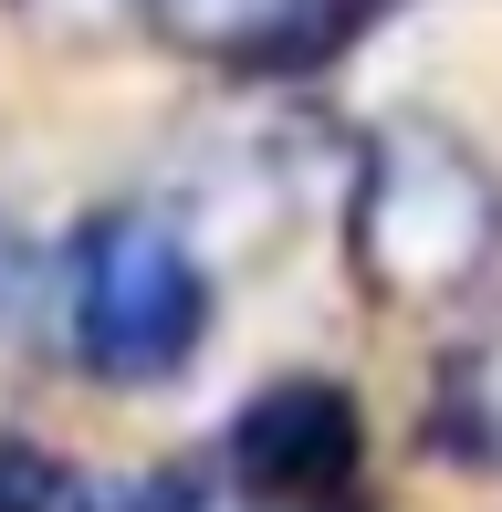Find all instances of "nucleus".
<instances>
[{"instance_id": "1", "label": "nucleus", "mask_w": 502, "mask_h": 512, "mask_svg": "<svg viewBox=\"0 0 502 512\" xmlns=\"http://www.w3.org/2000/svg\"><path fill=\"white\" fill-rule=\"evenodd\" d=\"M63 314H74V356L116 387H157L199 356L210 335V272L157 209H105L74 241L63 272Z\"/></svg>"}, {"instance_id": "2", "label": "nucleus", "mask_w": 502, "mask_h": 512, "mask_svg": "<svg viewBox=\"0 0 502 512\" xmlns=\"http://www.w3.org/2000/svg\"><path fill=\"white\" fill-rule=\"evenodd\" d=\"M492 241H502V199L440 126L377 136L367 178H356V272H367L387 304L461 293L492 262Z\"/></svg>"}, {"instance_id": "3", "label": "nucleus", "mask_w": 502, "mask_h": 512, "mask_svg": "<svg viewBox=\"0 0 502 512\" xmlns=\"http://www.w3.org/2000/svg\"><path fill=\"white\" fill-rule=\"evenodd\" d=\"M231 460H241V481H251L262 502H335V492H346V471H356V398H346V387H325V377L272 387V398L241 408Z\"/></svg>"}, {"instance_id": "4", "label": "nucleus", "mask_w": 502, "mask_h": 512, "mask_svg": "<svg viewBox=\"0 0 502 512\" xmlns=\"http://www.w3.org/2000/svg\"><path fill=\"white\" fill-rule=\"evenodd\" d=\"M32 314H53V262H42L32 230L0 209V335H32Z\"/></svg>"}, {"instance_id": "5", "label": "nucleus", "mask_w": 502, "mask_h": 512, "mask_svg": "<svg viewBox=\"0 0 502 512\" xmlns=\"http://www.w3.org/2000/svg\"><path fill=\"white\" fill-rule=\"evenodd\" d=\"M53 512H210V502L178 471H136V481H63Z\"/></svg>"}, {"instance_id": "6", "label": "nucleus", "mask_w": 502, "mask_h": 512, "mask_svg": "<svg viewBox=\"0 0 502 512\" xmlns=\"http://www.w3.org/2000/svg\"><path fill=\"white\" fill-rule=\"evenodd\" d=\"M63 481H74V471H63V460H42L32 439H0V512H53Z\"/></svg>"}]
</instances>
